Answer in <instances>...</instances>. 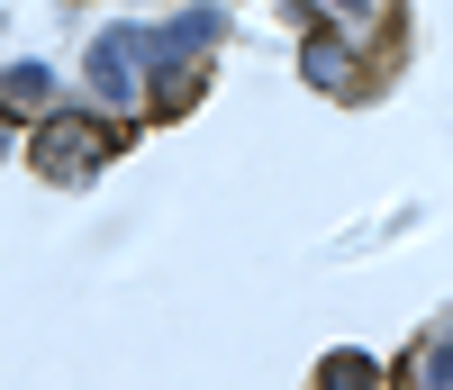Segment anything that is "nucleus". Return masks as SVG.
Returning a JSON list of instances; mask_svg holds the SVG:
<instances>
[{"label":"nucleus","instance_id":"f257e3e1","mask_svg":"<svg viewBox=\"0 0 453 390\" xmlns=\"http://www.w3.org/2000/svg\"><path fill=\"white\" fill-rule=\"evenodd\" d=\"M27 164H36V182H91L109 164V128L91 109H46L27 136Z\"/></svg>","mask_w":453,"mask_h":390},{"label":"nucleus","instance_id":"f03ea898","mask_svg":"<svg viewBox=\"0 0 453 390\" xmlns=\"http://www.w3.org/2000/svg\"><path fill=\"white\" fill-rule=\"evenodd\" d=\"M136 73H145V27H100V46H91V100L100 109H136Z\"/></svg>","mask_w":453,"mask_h":390},{"label":"nucleus","instance_id":"7ed1b4c3","mask_svg":"<svg viewBox=\"0 0 453 390\" xmlns=\"http://www.w3.org/2000/svg\"><path fill=\"white\" fill-rule=\"evenodd\" d=\"M299 73H309L318 91H345V100L363 91V64H354V46H345V36H326V27L309 36V46H299Z\"/></svg>","mask_w":453,"mask_h":390},{"label":"nucleus","instance_id":"20e7f679","mask_svg":"<svg viewBox=\"0 0 453 390\" xmlns=\"http://www.w3.org/2000/svg\"><path fill=\"white\" fill-rule=\"evenodd\" d=\"M318 390H390V372L363 355V345H335V355L318 363Z\"/></svg>","mask_w":453,"mask_h":390},{"label":"nucleus","instance_id":"39448f33","mask_svg":"<svg viewBox=\"0 0 453 390\" xmlns=\"http://www.w3.org/2000/svg\"><path fill=\"white\" fill-rule=\"evenodd\" d=\"M46 91H55L46 64H10V73H0V109H19V119H27V109H46Z\"/></svg>","mask_w":453,"mask_h":390},{"label":"nucleus","instance_id":"423d86ee","mask_svg":"<svg viewBox=\"0 0 453 390\" xmlns=\"http://www.w3.org/2000/svg\"><path fill=\"white\" fill-rule=\"evenodd\" d=\"M444 381H453V327H444V336H426V355L399 372V390H444Z\"/></svg>","mask_w":453,"mask_h":390},{"label":"nucleus","instance_id":"0eeeda50","mask_svg":"<svg viewBox=\"0 0 453 390\" xmlns=\"http://www.w3.org/2000/svg\"><path fill=\"white\" fill-rule=\"evenodd\" d=\"M10 119H19V109H0V154H10Z\"/></svg>","mask_w":453,"mask_h":390}]
</instances>
